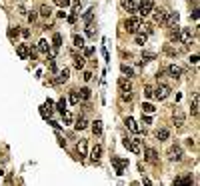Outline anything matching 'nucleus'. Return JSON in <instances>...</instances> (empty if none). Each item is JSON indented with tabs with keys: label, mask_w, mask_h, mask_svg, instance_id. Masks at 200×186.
<instances>
[{
	"label": "nucleus",
	"mask_w": 200,
	"mask_h": 186,
	"mask_svg": "<svg viewBox=\"0 0 200 186\" xmlns=\"http://www.w3.org/2000/svg\"><path fill=\"white\" fill-rule=\"evenodd\" d=\"M152 8H154V0H142L138 6H136V12L144 18L148 14H152Z\"/></svg>",
	"instance_id": "1"
},
{
	"label": "nucleus",
	"mask_w": 200,
	"mask_h": 186,
	"mask_svg": "<svg viewBox=\"0 0 200 186\" xmlns=\"http://www.w3.org/2000/svg\"><path fill=\"white\" fill-rule=\"evenodd\" d=\"M140 24H142V20L136 18V16H132V18H128L126 22H124V26H126V32H130V34H136V32H138Z\"/></svg>",
	"instance_id": "2"
},
{
	"label": "nucleus",
	"mask_w": 200,
	"mask_h": 186,
	"mask_svg": "<svg viewBox=\"0 0 200 186\" xmlns=\"http://www.w3.org/2000/svg\"><path fill=\"white\" fill-rule=\"evenodd\" d=\"M112 164H114V168H116V174H118V176H122V174H124V168L128 166V160L126 158H118V156H112Z\"/></svg>",
	"instance_id": "3"
},
{
	"label": "nucleus",
	"mask_w": 200,
	"mask_h": 186,
	"mask_svg": "<svg viewBox=\"0 0 200 186\" xmlns=\"http://www.w3.org/2000/svg\"><path fill=\"white\" fill-rule=\"evenodd\" d=\"M124 146L130 150V152H134V154H140L142 152V146H140V140L138 138H130V140H124Z\"/></svg>",
	"instance_id": "4"
},
{
	"label": "nucleus",
	"mask_w": 200,
	"mask_h": 186,
	"mask_svg": "<svg viewBox=\"0 0 200 186\" xmlns=\"http://www.w3.org/2000/svg\"><path fill=\"white\" fill-rule=\"evenodd\" d=\"M152 96H156L158 100H166L168 96H170V86H166V84H160V86L154 90Z\"/></svg>",
	"instance_id": "5"
},
{
	"label": "nucleus",
	"mask_w": 200,
	"mask_h": 186,
	"mask_svg": "<svg viewBox=\"0 0 200 186\" xmlns=\"http://www.w3.org/2000/svg\"><path fill=\"white\" fill-rule=\"evenodd\" d=\"M192 38H194V34H192L190 28H180V42H182V44H190Z\"/></svg>",
	"instance_id": "6"
},
{
	"label": "nucleus",
	"mask_w": 200,
	"mask_h": 186,
	"mask_svg": "<svg viewBox=\"0 0 200 186\" xmlns=\"http://www.w3.org/2000/svg\"><path fill=\"white\" fill-rule=\"evenodd\" d=\"M118 88H120V92H130V90H132V82H130V78L120 76L118 78Z\"/></svg>",
	"instance_id": "7"
},
{
	"label": "nucleus",
	"mask_w": 200,
	"mask_h": 186,
	"mask_svg": "<svg viewBox=\"0 0 200 186\" xmlns=\"http://www.w3.org/2000/svg\"><path fill=\"white\" fill-rule=\"evenodd\" d=\"M178 20H180V14L178 12H166V18H164L162 24H164V26H174Z\"/></svg>",
	"instance_id": "8"
},
{
	"label": "nucleus",
	"mask_w": 200,
	"mask_h": 186,
	"mask_svg": "<svg viewBox=\"0 0 200 186\" xmlns=\"http://www.w3.org/2000/svg\"><path fill=\"white\" fill-rule=\"evenodd\" d=\"M168 158L170 160H182V148L180 146H170V150H168Z\"/></svg>",
	"instance_id": "9"
},
{
	"label": "nucleus",
	"mask_w": 200,
	"mask_h": 186,
	"mask_svg": "<svg viewBox=\"0 0 200 186\" xmlns=\"http://www.w3.org/2000/svg\"><path fill=\"white\" fill-rule=\"evenodd\" d=\"M166 72L170 74V76H172V78H180V76H182V72H184V70H182V68H180V66H176V64H170V66L166 68Z\"/></svg>",
	"instance_id": "10"
},
{
	"label": "nucleus",
	"mask_w": 200,
	"mask_h": 186,
	"mask_svg": "<svg viewBox=\"0 0 200 186\" xmlns=\"http://www.w3.org/2000/svg\"><path fill=\"white\" fill-rule=\"evenodd\" d=\"M144 156H146V160L150 162V164H158V154H156V150H152V148H146L144 150Z\"/></svg>",
	"instance_id": "11"
},
{
	"label": "nucleus",
	"mask_w": 200,
	"mask_h": 186,
	"mask_svg": "<svg viewBox=\"0 0 200 186\" xmlns=\"http://www.w3.org/2000/svg\"><path fill=\"white\" fill-rule=\"evenodd\" d=\"M172 118H174V124H176V126H182V124H184V112H182L180 108H176V110H174Z\"/></svg>",
	"instance_id": "12"
},
{
	"label": "nucleus",
	"mask_w": 200,
	"mask_h": 186,
	"mask_svg": "<svg viewBox=\"0 0 200 186\" xmlns=\"http://www.w3.org/2000/svg\"><path fill=\"white\" fill-rule=\"evenodd\" d=\"M168 38L172 40V42H180V28L176 26V24L168 30Z\"/></svg>",
	"instance_id": "13"
},
{
	"label": "nucleus",
	"mask_w": 200,
	"mask_h": 186,
	"mask_svg": "<svg viewBox=\"0 0 200 186\" xmlns=\"http://www.w3.org/2000/svg\"><path fill=\"white\" fill-rule=\"evenodd\" d=\"M16 54H18L22 60L28 58V46L26 44H16Z\"/></svg>",
	"instance_id": "14"
},
{
	"label": "nucleus",
	"mask_w": 200,
	"mask_h": 186,
	"mask_svg": "<svg viewBox=\"0 0 200 186\" xmlns=\"http://www.w3.org/2000/svg\"><path fill=\"white\" fill-rule=\"evenodd\" d=\"M60 46H62V34H54V36H52V48H54L52 52L56 54Z\"/></svg>",
	"instance_id": "15"
},
{
	"label": "nucleus",
	"mask_w": 200,
	"mask_h": 186,
	"mask_svg": "<svg viewBox=\"0 0 200 186\" xmlns=\"http://www.w3.org/2000/svg\"><path fill=\"white\" fill-rule=\"evenodd\" d=\"M100 156H102V146H100V144H96V146L92 148V152H90V158H92L94 162H98Z\"/></svg>",
	"instance_id": "16"
},
{
	"label": "nucleus",
	"mask_w": 200,
	"mask_h": 186,
	"mask_svg": "<svg viewBox=\"0 0 200 186\" xmlns=\"http://www.w3.org/2000/svg\"><path fill=\"white\" fill-rule=\"evenodd\" d=\"M156 138H158L160 142H164V140H168V138H170V130H168V128H160L158 132H156Z\"/></svg>",
	"instance_id": "17"
},
{
	"label": "nucleus",
	"mask_w": 200,
	"mask_h": 186,
	"mask_svg": "<svg viewBox=\"0 0 200 186\" xmlns=\"http://www.w3.org/2000/svg\"><path fill=\"white\" fill-rule=\"evenodd\" d=\"M84 64H86V56H74V68H78V70H82L84 68Z\"/></svg>",
	"instance_id": "18"
},
{
	"label": "nucleus",
	"mask_w": 200,
	"mask_h": 186,
	"mask_svg": "<svg viewBox=\"0 0 200 186\" xmlns=\"http://www.w3.org/2000/svg\"><path fill=\"white\" fill-rule=\"evenodd\" d=\"M152 12H154V22H164V18H166V10H154L152 8Z\"/></svg>",
	"instance_id": "19"
},
{
	"label": "nucleus",
	"mask_w": 200,
	"mask_h": 186,
	"mask_svg": "<svg viewBox=\"0 0 200 186\" xmlns=\"http://www.w3.org/2000/svg\"><path fill=\"white\" fill-rule=\"evenodd\" d=\"M92 132H94V136L102 134V120H94L92 122Z\"/></svg>",
	"instance_id": "20"
},
{
	"label": "nucleus",
	"mask_w": 200,
	"mask_h": 186,
	"mask_svg": "<svg viewBox=\"0 0 200 186\" xmlns=\"http://www.w3.org/2000/svg\"><path fill=\"white\" fill-rule=\"evenodd\" d=\"M86 150H88V142H86V140H80V142H78V152H80V158H84V156H86Z\"/></svg>",
	"instance_id": "21"
},
{
	"label": "nucleus",
	"mask_w": 200,
	"mask_h": 186,
	"mask_svg": "<svg viewBox=\"0 0 200 186\" xmlns=\"http://www.w3.org/2000/svg\"><path fill=\"white\" fill-rule=\"evenodd\" d=\"M122 6L126 8L128 12H136V2L134 0H122Z\"/></svg>",
	"instance_id": "22"
},
{
	"label": "nucleus",
	"mask_w": 200,
	"mask_h": 186,
	"mask_svg": "<svg viewBox=\"0 0 200 186\" xmlns=\"http://www.w3.org/2000/svg\"><path fill=\"white\" fill-rule=\"evenodd\" d=\"M174 184H192V176H178V178H174Z\"/></svg>",
	"instance_id": "23"
},
{
	"label": "nucleus",
	"mask_w": 200,
	"mask_h": 186,
	"mask_svg": "<svg viewBox=\"0 0 200 186\" xmlns=\"http://www.w3.org/2000/svg\"><path fill=\"white\" fill-rule=\"evenodd\" d=\"M68 78H70V70H68V68H62L58 72V82H66Z\"/></svg>",
	"instance_id": "24"
},
{
	"label": "nucleus",
	"mask_w": 200,
	"mask_h": 186,
	"mask_svg": "<svg viewBox=\"0 0 200 186\" xmlns=\"http://www.w3.org/2000/svg\"><path fill=\"white\" fill-rule=\"evenodd\" d=\"M86 126H88V120L84 118V116H82V118H78V120H76V124H74V128H76V130H84Z\"/></svg>",
	"instance_id": "25"
},
{
	"label": "nucleus",
	"mask_w": 200,
	"mask_h": 186,
	"mask_svg": "<svg viewBox=\"0 0 200 186\" xmlns=\"http://www.w3.org/2000/svg\"><path fill=\"white\" fill-rule=\"evenodd\" d=\"M124 124H126V126L130 128L132 132H140V128L136 126V122H134V118H130V116H128V118H126V122H124Z\"/></svg>",
	"instance_id": "26"
},
{
	"label": "nucleus",
	"mask_w": 200,
	"mask_h": 186,
	"mask_svg": "<svg viewBox=\"0 0 200 186\" xmlns=\"http://www.w3.org/2000/svg\"><path fill=\"white\" fill-rule=\"evenodd\" d=\"M190 114L198 116V94H194V102H192V106H190Z\"/></svg>",
	"instance_id": "27"
},
{
	"label": "nucleus",
	"mask_w": 200,
	"mask_h": 186,
	"mask_svg": "<svg viewBox=\"0 0 200 186\" xmlns=\"http://www.w3.org/2000/svg\"><path fill=\"white\" fill-rule=\"evenodd\" d=\"M40 14H42L44 18H48V16H52V8L48 6V4H42V6H40Z\"/></svg>",
	"instance_id": "28"
},
{
	"label": "nucleus",
	"mask_w": 200,
	"mask_h": 186,
	"mask_svg": "<svg viewBox=\"0 0 200 186\" xmlns=\"http://www.w3.org/2000/svg\"><path fill=\"white\" fill-rule=\"evenodd\" d=\"M18 34H20L18 28H8V38L12 40V42H16V40H18Z\"/></svg>",
	"instance_id": "29"
},
{
	"label": "nucleus",
	"mask_w": 200,
	"mask_h": 186,
	"mask_svg": "<svg viewBox=\"0 0 200 186\" xmlns=\"http://www.w3.org/2000/svg\"><path fill=\"white\" fill-rule=\"evenodd\" d=\"M90 94H92V92H90V88H80V90H78L80 100H88V98H90Z\"/></svg>",
	"instance_id": "30"
},
{
	"label": "nucleus",
	"mask_w": 200,
	"mask_h": 186,
	"mask_svg": "<svg viewBox=\"0 0 200 186\" xmlns=\"http://www.w3.org/2000/svg\"><path fill=\"white\" fill-rule=\"evenodd\" d=\"M156 108H154V104H150V102H144L142 104V114H152Z\"/></svg>",
	"instance_id": "31"
},
{
	"label": "nucleus",
	"mask_w": 200,
	"mask_h": 186,
	"mask_svg": "<svg viewBox=\"0 0 200 186\" xmlns=\"http://www.w3.org/2000/svg\"><path fill=\"white\" fill-rule=\"evenodd\" d=\"M70 104H74V106H76V104H78L80 102V96H78V90H72V92H70Z\"/></svg>",
	"instance_id": "32"
},
{
	"label": "nucleus",
	"mask_w": 200,
	"mask_h": 186,
	"mask_svg": "<svg viewBox=\"0 0 200 186\" xmlns=\"http://www.w3.org/2000/svg\"><path fill=\"white\" fill-rule=\"evenodd\" d=\"M120 70H122V74H126L128 78H130V76H134V70L128 66V64H122V66H120Z\"/></svg>",
	"instance_id": "33"
},
{
	"label": "nucleus",
	"mask_w": 200,
	"mask_h": 186,
	"mask_svg": "<svg viewBox=\"0 0 200 186\" xmlns=\"http://www.w3.org/2000/svg\"><path fill=\"white\" fill-rule=\"evenodd\" d=\"M56 110H58L60 114H62L64 110H66V100H64V98H60L58 102H56Z\"/></svg>",
	"instance_id": "34"
},
{
	"label": "nucleus",
	"mask_w": 200,
	"mask_h": 186,
	"mask_svg": "<svg viewBox=\"0 0 200 186\" xmlns=\"http://www.w3.org/2000/svg\"><path fill=\"white\" fill-rule=\"evenodd\" d=\"M38 50H40V52H44V54H46L48 50H50V46H48V42H46V40H40V42H38Z\"/></svg>",
	"instance_id": "35"
},
{
	"label": "nucleus",
	"mask_w": 200,
	"mask_h": 186,
	"mask_svg": "<svg viewBox=\"0 0 200 186\" xmlns=\"http://www.w3.org/2000/svg\"><path fill=\"white\" fill-rule=\"evenodd\" d=\"M136 44H138V46H144V44H146V34L136 32Z\"/></svg>",
	"instance_id": "36"
},
{
	"label": "nucleus",
	"mask_w": 200,
	"mask_h": 186,
	"mask_svg": "<svg viewBox=\"0 0 200 186\" xmlns=\"http://www.w3.org/2000/svg\"><path fill=\"white\" fill-rule=\"evenodd\" d=\"M74 46H76V48H84V38L76 34V36H74Z\"/></svg>",
	"instance_id": "37"
},
{
	"label": "nucleus",
	"mask_w": 200,
	"mask_h": 186,
	"mask_svg": "<svg viewBox=\"0 0 200 186\" xmlns=\"http://www.w3.org/2000/svg\"><path fill=\"white\" fill-rule=\"evenodd\" d=\"M62 118H64V122H66V124H72V114L68 112V110H64V112H62Z\"/></svg>",
	"instance_id": "38"
},
{
	"label": "nucleus",
	"mask_w": 200,
	"mask_h": 186,
	"mask_svg": "<svg viewBox=\"0 0 200 186\" xmlns=\"http://www.w3.org/2000/svg\"><path fill=\"white\" fill-rule=\"evenodd\" d=\"M54 4L60 6V8H68L70 6V0H54Z\"/></svg>",
	"instance_id": "39"
},
{
	"label": "nucleus",
	"mask_w": 200,
	"mask_h": 186,
	"mask_svg": "<svg viewBox=\"0 0 200 186\" xmlns=\"http://www.w3.org/2000/svg\"><path fill=\"white\" fill-rule=\"evenodd\" d=\"M164 54H168V56H178V50H174L172 46H164Z\"/></svg>",
	"instance_id": "40"
},
{
	"label": "nucleus",
	"mask_w": 200,
	"mask_h": 186,
	"mask_svg": "<svg viewBox=\"0 0 200 186\" xmlns=\"http://www.w3.org/2000/svg\"><path fill=\"white\" fill-rule=\"evenodd\" d=\"M92 20H94V10H88V12L84 14V22H86V24H90Z\"/></svg>",
	"instance_id": "41"
},
{
	"label": "nucleus",
	"mask_w": 200,
	"mask_h": 186,
	"mask_svg": "<svg viewBox=\"0 0 200 186\" xmlns=\"http://www.w3.org/2000/svg\"><path fill=\"white\" fill-rule=\"evenodd\" d=\"M142 58H144V62H150V60L156 58V54H154V52H144V54H142Z\"/></svg>",
	"instance_id": "42"
},
{
	"label": "nucleus",
	"mask_w": 200,
	"mask_h": 186,
	"mask_svg": "<svg viewBox=\"0 0 200 186\" xmlns=\"http://www.w3.org/2000/svg\"><path fill=\"white\" fill-rule=\"evenodd\" d=\"M152 94H154L152 86H144V96H146V98H152Z\"/></svg>",
	"instance_id": "43"
},
{
	"label": "nucleus",
	"mask_w": 200,
	"mask_h": 186,
	"mask_svg": "<svg viewBox=\"0 0 200 186\" xmlns=\"http://www.w3.org/2000/svg\"><path fill=\"white\" fill-rule=\"evenodd\" d=\"M120 98L124 100V102H130V100H132V94H130V92H122V94H120Z\"/></svg>",
	"instance_id": "44"
},
{
	"label": "nucleus",
	"mask_w": 200,
	"mask_h": 186,
	"mask_svg": "<svg viewBox=\"0 0 200 186\" xmlns=\"http://www.w3.org/2000/svg\"><path fill=\"white\" fill-rule=\"evenodd\" d=\"M142 124H152V118H150V114H142Z\"/></svg>",
	"instance_id": "45"
},
{
	"label": "nucleus",
	"mask_w": 200,
	"mask_h": 186,
	"mask_svg": "<svg viewBox=\"0 0 200 186\" xmlns=\"http://www.w3.org/2000/svg\"><path fill=\"white\" fill-rule=\"evenodd\" d=\"M76 20H78V12H76V10H74V14H70V16H68V22H76Z\"/></svg>",
	"instance_id": "46"
},
{
	"label": "nucleus",
	"mask_w": 200,
	"mask_h": 186,
	"mask_svg": "<svg viewBox=\"0 0 200 186\" xmlns=\"http://www.w3.org/2000/svg\"><path fill=\"white\" fill-rule=\"evenodd\" d=\"M46 108H48V116H50L52 110H54V102H52V100H48V102H46Z\"/></svg>",
	"instance_id": "47"
},
{
	"label": "nucleus",
	"mask_w": 200,
	"mask_h": 186,
	"mask_svg": "<svg viewBox=\"0 0 200 186\" xmlns=\"http://www.w3.org/2000/svg\"><path fill=\"white\" fill-rule=\"evenodd\" d=\"M36 18H38V14H36V12H30V14H28V20H30V22H36Z\"/></svg>",
	"instance_id": "48"
},
{
	"label": "nucleus",
	"mask_w": 200,
	"mask_h": 186,
	"mask_svg": "<svg viewBox=\"0 0 200 186\" xmlns=\"http://www.w3.org/2000/svg\"><path fill=\"white\" fill-rule=\"evenodd\" d=\"M82 78L86 80V82H90V80H92V72H84V76H82Z\"/></svg>",
	"instance_id": "49"
},
{
	"label": "nucleus",
	"mask_w": 200,
	"mask_h": 186,
	"mask_svg": "<svg viewBox=\"0 0 200 186\" xmlns=\"http://www.w3.org/2000/svg\"><path fill=\"white\" fill-rule=\"evenodd\" d=\"M190 62H192V64H198V54H194V56H190Z\"/></svg>",
	"instance_id": "50"
},
{
	"label": "nucleus",
	"mask_w": 200,
	"mask_h": 186,
	"mask_svg": "<svg viewBox=\"0 0 200 186\" xmlns=\"http://www.w3.org/2000/svg\"><path fill=\"white\" fill-rule=\"evenodd\" d=\"M94 52V48H84V56H90Z\"/></svg>",
	"instance_id": "51"
},
{
	"label": "nucleus",
	"mask_w": 200,
	"mask_h": 186,
	"mask_svg": "<svg viewBox=\"0 0 200 186\" xmlns=\"http://www.w3.org/2000/svg\"><path fill=\"white\" fill-rule=\"evenodd\" d=\"M20 34H22L24 38H28V36H30V30H26V28H24V30H22V32H20Z\"/></svg>",
	"instance_id": "52"
},
{
	"label": "nucleus",
	"mask_w": 200,
	"mask_h": 186,
	"mask_svg": "<svg viewBox=\"0 0 200 186\" xmlns=\"http://www.w3.org/2000/svg\"><path fill=\"white\" fill-rule=\"evenodd\" d=\"M190 16H192V20H198V10H194V12L190 14Z\"/></svg>",
	"instance_id": "53"
}]
</instances>
